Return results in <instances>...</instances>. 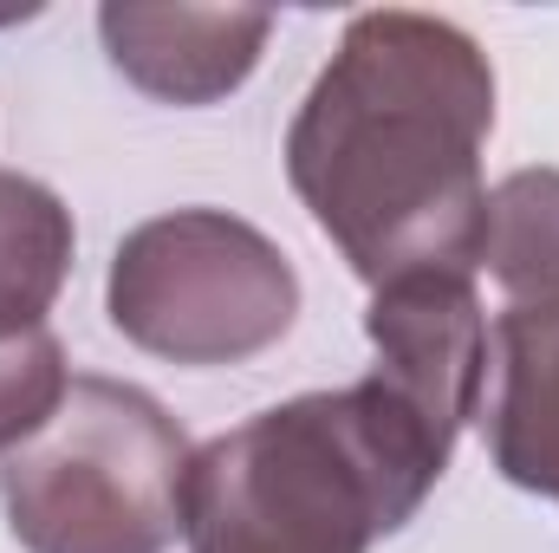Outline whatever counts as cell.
<instances>
[{
  "label": "cell",
  "instance_id": "3957f363",
  "mask_svg": "<svg viewBox=\"0 0 559 553\" xmlns=\"http://www.w3.org/2000/svg\"><path fill=\"white\" fill-rule=\"evenodd\" d=\"M195 449L150 391L72 378L66 404L0 456V508L26 553H169L189 528Z\"/></svg>",
  "mask_w": 559,
  "mask_h": 553
},
{
  "label": "cell",
  "instance_id": "30bf717a",
  "mask_svg": "<svg viewBox=\"0 0 559 553\" xmlns=\"http://www.w3.org/2000/svg\"><path fill=\"white\" fill-rule=\"evenodd\" d=\"M72 372H66V345L39 326L20 339H0V456L20 449L46 416L66 404Z\"/></svg>",
  "mask_w": 559,
  "mask_h": 553
},
{
  "label": "cell",
  "instance_id": "ba28073f",
  "mask_svg": "<svg viewBox=\"0 0 559 553\" xmlns=\"http://www.w3.org/2000/svg\"><path fill=\"white\" fill-rule=\"evenodd\" d=\"M72 209L46 183L0 169V339L46 326L72 274Z\"/></svg>",
  "mask_w": 559,
  "mask_h": 553
},
{
  "label": "cell",
  "instance_id": "277c9868",
  "mask_svg": "<svg viewBox=\"0 0 559 553\" xmlns=\"http://www.w3.org/2000/svg\"><path fill=\"white\" fill-rule=\"evenodd\" d=\"M111 326L169 365H248L293 332L299 274L228 209H169L138 222L105 280Z\"/></svg>",
  "mask_w": 559,
  "mask_h": 553
},
{
  "label": "cell",
  "instance_id": "5b68a950",
  "mask_svg": "<svg viewBox=\"0 0 559 553\" xmlns=\"http://www.w3.org/2000/svg\"><path fill=\"white\" fill-rule=\"evenodd\" d=\"M365 332L378 345V378L411 411L455 443L488 391V313L468 274H404L371 293Z\"/></svg>",
  "mask_w": 559,
  "mask_h": 553
},
{
  "label": "cell",
  "instance_id": "52a82bcc",
  "mask_svg": "<svg viewBox=\"0 0 559 553\" xmlns=\"http://www.w3.org/2000/svg\"><path fill=\"white\" fill-rule=\"evenodd\" d=\"M481 423L495 469L514 489L559 502V319L508 306L488 326Z\"/></svg>",
  "mask_w": 559,
  "mask_h": 553
},
{
  "label": "cell",
  "instance_id": "7a4b0ae2",
  "mask_svg": "<svg viewBox=\"0 0 559 553\" xmlns=\"http://www.w3.org/2000/svg\"><path fill=\"white\" fill-rule=\"evenodd\" d=\"M455 443L378 372L306 391L195 449L189 553H371L417 521Z\"/></svg>",
  "mask_w": 559,
  "mask_h": 553
},
{
  "label": "cell",
  "instance_id": "9c48e42d",
  "mask_svg": "<svg viewBox=\"0 0 559 553\" xmlns=\"http://www.w3.org/2000/svg\"><path fill=\"white\" fill-rule=\"evenodd\" d=\"M481 268L514 313L559 319V169H514L488 189Z\"/></svg>",
  "mask_w": 559,
  "mask_h": 553
},
{
  "label": "cell",
  "instance_id": "6da1fadb",
  "mask_svg": "<svg viewBox=\"0 0 559 553\" xmlns=\"http://www.w3.org/2000/svg\"><path fill=\"white\" fill-rule=\"evenodd\" d=\"M488 52L436 13H358L286 125V183L371 293L404 274H468L488 242L481 143Z\"/></svg>",
  "mask_w": 559,
  "mask_h": 553
},
{
  "label": "cell",
  "instance_id": "8992f818",
  "mask_svg": "<svg viewBox=\"0 0 559 553\" xmlns=\"http://www.w3.org/2000/svg\"><path fill=\"white\" fill-rule=\"evenodd\" d=\"M267 7H98V39L111 66L163 105H215L241 92L267 52Z\"/></svg>",
  "mask_w": 559,
  "mask_h": 553
}]
</instances>
